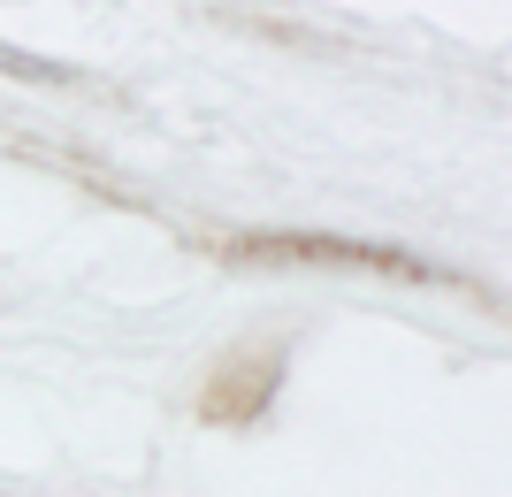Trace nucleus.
I'll return each instance as SVG.
<instances>
[{
	"label": "nucleus",
	"mask_w": 512,
	"mask_h": 497,
	"mask_svg": "<svg viewBox=\"0 0 512 497\" xmlns=\"http://www.w3.org/2000/svg\"><path fill=\"white\" fill-rule=\"evenodd\" d=\"M230 260H260V268H276V260H314V268H383V276H406V283H451L436 260L421 253H398V245H367V238H321V230H245V238L222 245Z\"/></svg>",
	"instance_id": "1"
}]
</instances>
